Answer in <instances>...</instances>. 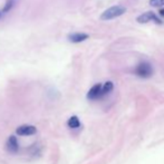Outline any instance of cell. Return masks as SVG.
<instances>
[{
	"label": "cell",
	"instance_id": "6da1fadb",
	"mask_svg": "<svg viewBox=\"0 0 164 164\" xmlns=\"http://www.w3.org/2000/svg\"><path fill=\"white\" fill-rule=\"evenodd\" d=\"M125 12H126V8L124 6H113L100 15V19L102 20H112V19L119 18V16L124 15Z\"/></svg>",
	"mask_w": 164,
	"mask_h": 164
},
{
	"label": "cell",
	"instance_id": "7a4b0ae2",
	"mask_svg": "<svg viewBox=\"0 0 164 164\" xmlns=\"http://www.w3.org/2000/svg\"><path fill=\"white\" fill-rule=\"evenodd\" d=\"M135 74L137 76H140L142 78H147L152 76L153 74V67L150 63H146V62H143L141 64H138L135 68Z\"/></svg>",
	"mask_w": 164,
	"mask_h": 164
},
{
	"label": "cell",
	"instance_id": "3957f363",
	"mask_svg": "<svg viewBox=\"0 0 164 164\" xmlns=\"http://www.w3.org/2000/svg\"><path fill=\"white\" fill-rule=\"evenodd\" d=\"M136 21L140 23H150V21H154L155 23H160V25L163 23V21H162L153 11H146L144 14L140 15V16L136 18Z\"/></svg>",
	"mask_w": 164,
	"mask_h": 164
},
{
	"label": "cell",
	"instance_id": "277c9868",
	"mask_svg": "<svg viewBox=\"0 0 164 164\" xmlns=\"http://www.w3.org/2000/svg\"><path fill=\"white\" fill-rule=\"evenodd\" d=\"M16 133L18 134L19 136H30V135H34L37 133V127L34 126V125H28V124H25V125H21L19 126L17 130H16Z\"/></svg>",
	"mask_w": 164,
	"mask_h": 164
},
{
	"label": "cell",
	"instance_id": "5b68a950",
	"mask_svg": "<svg viewBox=\"0 0 164 164\" xmlns=\"http://www.w3.org/2000/svg\"><path fill=\"white\" fill-rule=\"evenodd\" d=\"M100 97H102V84H96L87 93V98L88 100H97Z\"/></svg>",
	"mask_w": 164,
	"mask_h": 164
},
{
	"label": "cell",
	"instance_id": "8992f818",
	"mask_svg": "<svg viewBox=\"0 0 164 164\" xmlns=\"http://www.w3.org/2000/svg\"><path fill=\"white\" fill-rule=\"evenodd\" d=\"M88 34H85V32H73L68 35V40L74 42V44H78V42H83L86 39H88Z\"/></svg>",
	"mask_w": 164,
	"mask_h": 164
},
{
	"label": "cell",
	"instance_id": "52a82bcc",
	"mask_svg": "<svg viewBox=\"0 0 164 164\" xmlns=\"http://www.w3.org/2000/svg\"><path fill=\"white\" fill-rule=\"evenodd\" d=\"M7 149H8V151L11 152V153H17V152H18L19 144H18V141H17L16 136L11 135V136L8 138V141H7Z\"/></svg>",
	"mask_w": 164,
	"mask_h": 164
},
{
	"label": "cell",
	"instance_id": "ba28073f",
	"mask_svg": "<svg viewBox=\"0 0 164 164\" xmlns=\"http://www.w3.org/2000/svg\"><path fill=\"white\" fill-rule=\"evenodd\" d=\"M67 125H68L69 128H78L81 126V122H79V119L77 116H72L69 117V119L67 121Z\"/></svg>",
	"mask_w": 164,
	"mask_h": 164
},
{
	"label": "cell",
	"instance_id": "9c48e42d",
	"mask_svg": "<svg viewBox=\"0 0 164 164\" xmlns=\"http://www.w3.org/2000/svg\"><path fill=\"white\" fill-rule=\"evenodd\" d=\"M113 88H114V84L112 82H106L104 85H102V96L106 95V94H108L111 92L113 91Z\"/></svg>",
	"mask_w": 164,
	"mask_h": 164
},
{
	"label": "cell",
	"instance_id": "30bf717a",
	"mask_svg": "<svg viewBox=\"0 0 164 164\" xmlns=\"http://www.w3.org/2000/svg\"><path fill=\"white\" fill-rule=\"evenodd\" d=\"M12 6H14V0H7L5 7H4V9H2V12H8V11L12 8Z\"/></svg>",
	"mask_w": 164,
	"mask_h": 164
},
{
	"label": "cell",
	"instance_id": "8fae6325",
	"mask_svg": "<svg viewBox=\"0 0 164 164\" xmlns=\"http://www.w3.org/2000/svg\"><path fill=\"white\" fill-rule=\"evenodd\" d=\"M150 5L152 7H162L164 6V0H150Z\"/></svg>",
	"mask_w": 164,
	"mask_h": 164
},
{
	"label": "cell",
	"instance_id": "7c38bea8",
	"mask_svg": "<svg viewBox=\"0 0 164 164\" xmlns=\"http://www.w3.org/2000/svg\"><path fill=\"white\" fill-rule=\"evenodd\" d=\"M159 15L161 16V17H164V8H163V9H160Z\"/></svg>",
	"mask_w": 164,
	"mask_h": 164
},
{
	"label": "cell",
	"instance_id": "4fadbf2b",
	"mask_svg": "<svg viewBox=\"0 0 164 164\" xmlns=\"http://www.w3.org/2000/svg\"><path fill=\"white\" fill-rule=\"evenodd\" d=\"M1 16H2V12H1V11H0V18H1Z\"/></svg>",
	"mask_w": 164,
	"mask_h": 164
}]
</instances>
